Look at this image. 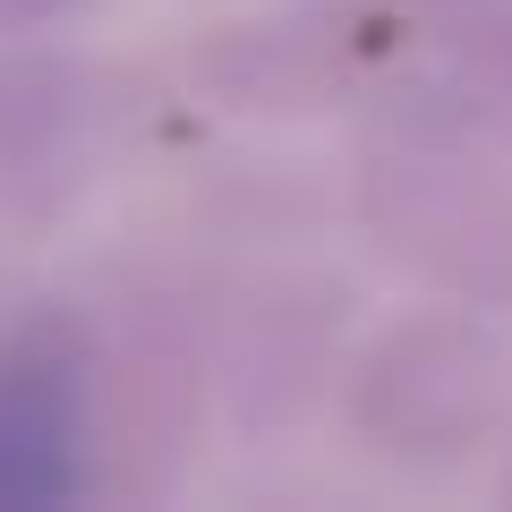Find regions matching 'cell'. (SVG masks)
<instances>
[{
  "instance_id": "obj_1",
  "label": "cell",
  "mask_w": 512,
  "mask_h": 512,
  "mask_svg": "<svg viewBox=\"0 0 512 512\" xmlns=\"http://www.w3.org/2000/svg\"><path fill=\"white\" fill-rule=\"evenodd\" d=\"M86 478V384L60 342L0 350V512H35Z\"/></svg>"
}]
</instances>
